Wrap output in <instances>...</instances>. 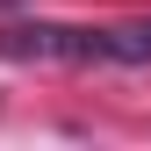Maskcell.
<instances>
[{
    "label": "cell",
    "mask_w": 151,
    "mask_h": 151,
    "mask_svg": "<svg viewBox=\"0 0 151 151\" xmlns=\"http://www.w3.org/2000/svg\"><path fill=\"white\" fill-rule=\"evenodd\" d=\"M0 58H43V65H151V22L122 29H58V22H22L0 29Z\"/></svg>",
    "instance_id": "6da1fadb"
}]
</instances>
